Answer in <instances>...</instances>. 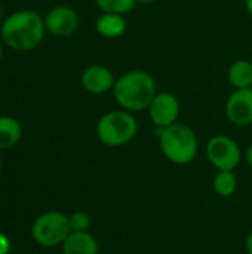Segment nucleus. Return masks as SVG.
<instances>
[{
    "mask_svg": "<svg viewBox=\"0 0 252 254\" xmlns=\"http://www.w3.org/2000/svg\"><path fill=\"white\" fill-rule=\"evenodd\" d=\"M230 124L236 127H248L252 124V88L235 89L224 107Z\"/></svg>",
    "mask_w": 252,
    "mask_h": 254,
    "instance_id": "9",
    "label": "nucleus"
},
{
    "mask_svg": "<svg viewBox=\"0 0 252 254\" xmlns=\"http://www.w3.org/2000/svg\"><path fill=\"white\" fill-rule=\"evenodd\" d=\"M147 112L154 128L162 129L178 122L181 104L172 92H157Z\"/></svg>",
    "mask_w": 252,
    "mask_h": 254,
    "instance_id": "8",
    "label": "nucleus"
},
{
    "mask_svg": "<svg viewBox=\"0 0 252 254\" xmlns=\"http://www.w3.org/2000/svg\"><path fill=\"white\" fill-rule=\"evenodd\" d=\"M244 159H245V162L250 165L252 168V143L245 149V153H244Z\"/></svg>",
    "mask_w": 252,
    "mask_h": 254,
    "instance_id": "19",
    "label": "nucleus"
},
{
    "mask_svg": "<svg viewBox=\"0 0 252 254\" xmlns=\"http://www.w3.org/2000/svg\"><path fill=\"white\" fill-rule=\"evenodd\" d=\"M97 137L107 147L129 144L138 134V121L134 113L117 109L104 113L97 122Z\"/></svg>",
    "mask_w": 252,
    "mask_h": 254,
    "instance_id": "4",
    "label": "nucleus"
},
{
    "mask_svg": "<svg viewBox=\"0 0 252 254\" xmlns=\"http://www.w3.org/2000/svg\"><path fill=\"white\" fill-rule=\"evenodd\" d=\"M245 7H247L248 13L252 16V0H245Z\"/></svg>",
    "mask_w": 252,
    "mask_h": 254,
    "instance_id": "21",
    "label": "nucleus"
},
{
    "mask_svg": "<svg viewBox=\"0 0 252 254\" xmlns=\"http://www.w3.org/2000/svg\"><path fill=\"white\" fill-rule=\"evenodd\" d=\"M95 3L101 9V12L120 13V15H126L137 4L135 0H95Z\"/></svg>",
    "mask_w": 252,
    "mask_h": 254,
    "instance_id": "16",
    "label": "nucleus"
},
{
    "mask_svg": "<svg viewBox=\"0 0 252 254\" xmlns=\"http://www.w3.org/2000/svg\"><path fill=\"white\" fill-rule=\"evenodd\" d=\"M71 232H86L91 228L92 219L86 211H74L68 216Z\"/></svg>",
    "mask_w": 252,
    "mask_h": 254,
    "instance_id": "17",
    "label": "nucleus"
},
{
    "mask_svg": "<svg viewBox=\"0 0 252 254\" xmlns=\"http://www.w3.org/2000/svg\"><path fill=\"white\" fill-rule=\"evenodd\" d=\"M62 254H98V240L89 232H71L61 246Z\"/></svg>",
    "mask_w": 252,
    "mask_h": 254,
    "instance_id": "12",
    "label": "nucleus"
},
{
    "mask_svg": "<svg viewBox=\"0 0 252 254\" xmlns=\"http://www.w3.org/2000/svg\"><path fill=\"white\" fill-rule=\"evenodd\" d=\"M1 60H3V42L0 39V63H1Z\"/></svg>",
    "mask_w": 252,
    "mask_h": 254,
    "instance_id": "23",
    "label": "nucleus"
},
{
    "mask_svg": "<svg viewBox=\"0 0 252 254\" xmlns=\"http://www.w3.org/2000/svg\"><path fill=\"white\" fill-rule=\"evenodd\" d=\"M157 92V83L153 74L141 68L123 73L116 79L111 91L117 106L131 113L147 110Z\"/></svg>",
    "mask_w": 252,
    "mask_h": 254,
    "instance_id": "2",
    "label": "nucleus"
},
{
    "mask_svg": "<svg viewBox=\"0 0 252 254\" xmlns=\"http://www.w3.org/2000/svg\"><path fill=\"white\" fill-rule=\"evenodd\" d=\"M135 1H137V4H151L156 0H135Z\"/></svg>",
    "mask_w": 252,
    "mask_h": 254,
    "instance_id": "22",
    "label": "nucleus"
},
{
    "mask_svg": "<svg viewBox=\"0 0 252 254\" xmlns=\"http://www.w3.org/2000/svg\"><path fill=\"white\" fill-rule=\"evenodd\" d=\"M43 18L46 31L56 37H70L80 27V16L77 10L67 4L53 6L46 12Z\"/></svg>",
    "mask_w": 252,
    "mask_h": 254,
    "instance_id": "7",
    "label": "nucleus"
},
{
    "mask_svg": "<svg viewBox=\"0 0 252 254\" xmlns=\"http://www.w3.org/2000/svg\"><path fill=\"white\" fill-rule=\"evenodd\" d=\"M212 188L215 193L221 198H230L236 193L239 188V180L235 171L230 170H220L212 179Z\"/></svg>",
    "mask_w": 252,
    "mask_h": 254,
    "instance_id": "15",
    "label": "nucleus"
},
{
    "mask_svg": "<svg viewBox=\"0 0 252 254\" xmlns=\"http://www.w3.org/2000/svg\"><path fill=\"white\" fill-rule=\"evenodd\" d=\"M227 79L235 89L252 88V63L248 60H236L227 70Z\"/></svg>",
    "mask_w": 252,
    "mask_h": 254,
    "instance_id": "14",
    "label": "nucleus"
},
{
    "mask_svg": "<svg viewBox=\"0 0 252 254\" xmlns=\"http://www.w3.org/2000/svg\"><path fill=\"white\" fill-rule=\"evenodd\" d=\"M70 234L71 228L68 216L56 210L40 214L31 225V237L34 243L45 249L62 246Z\"/></svg>",
    "mask_w": 252,
    "mask_h": 254,
    "instance_id": "5",
    "label": "nucleus"
},
{
    "mask_svg": "<svg viewBox=\"0 0 252 254\" xmlns=\"http://www.w3.org/2000/svg\"><path fill=\"white\" fill-rule=\"evenodd\" d=\"M245 250H247V254H252V231L245 238Z\"/></svg>",
    "mask_w": 252,
    "mask_h": 254,
    "instance_id": "20",
    "label": "nucleus"
},
{
    "mask_svg": "<svg viewBox=\"0 0 252 254\" xmlns=\"http://www.w3.org/2000/svg\"><path fill=\"white\" fill-rule=\"evenodd\" d=\"M206 158L209 164L217 170L235 171L242 162V150L239 144L229 135L218 134L208 140L205 147Z\"/></svg>",
    "mask_w": 252,
    "mask_h": 254,
    "instance_id": "6",
    "label": "nucleus"
},
{
    "mask_svg": "<svg viewBox=\"0 0 252 254\" xmlns=\"http://www.w3.org/2000/svg\"><path fill=\"white\" fill-rule=\"evenodd\" d=\"M162 155L175 165L192 164L199 153L196 132L186 124H174L166 128H156Z\"/></svg>",
    "mask_w": 252,
    "mask_h": 254,
    "instance_id": "3",
    "label": "nucleus"
},
{
    "mask_svg": "<svg viewBox=\"0 0 252 254\" xmlns=\"http://www.w3.org/2000/svg\"><path fill=\"white\" fill-rule=\"evenodd\" d=\"M22 137V125L9 115H0V152L15 147Z\"/></svg>",
    "mask_w": 252,
    "mask_h": 254,
    "instance_id": "13",
    "label": "nucleus"
},
{
    "mask_svg": "<svg viewBox=\"0 0 252 254\" xmlns=\"http://www.w3.org/2000/svg\"><path fill=\"white\" fill-rule=\"evenodd\" d=\"M10 252V240L0 232V254H9Z\"/></svg>",
    "mask_w": 252,
    "mask_h": 254,
    "instance_id": "18",
    "label": "nucleus"
},
{
    "mask_svg": "<svg viewBox=\"0 0 252 254\" xmlns=\"http://www.w3.org/2000/svg\"><path fill=\"white\" fill-rule=\"evenodd\" d=\"M97 33L104 39H119L128 30V21L125 15L102 12L95 21Z\"/></svg>",
    "mask_w": 252,
    "mask_h": 254,
    "instance_id": "11",
    "label": "nucleus"
},
{
    "mask_svg": "<svg viewBox=\"0 0 252 254\" xmlns=\"http://www.w3.org/2000/svg\"><path fill=\"white\" fill-rule=\"evenodd\" d=\"M1 16H3V9H1V4H0V24H1V21H3Z\"/></svg>",
    "mask_w": 252,
    "mask_h": 254,
    "instance_id": "24",
    "label": "nucleus"
},
{
    "mask_svg": "<svg viewBox=\"0 0 252 254\" xmlns=\"http://www.w3.org/2000/svg\"><path fill=\"white\" fill-rule=\"evenodd\" d=\"M1 165H3V162H1V155H0V171H1Z\"/></svg>",
    "mask_w": 252,
    "mask_h": 254,
    "instance_id": "25",
    "label": "nucleus"
},
{
    "mask_svg": "<svg viewBox=\"0 0 252 254\" xmlns=\"http://www.w3.org/2000/svg\"><path fill=\"white\" fill-rule=\"evenodd\" d=\"M45 18L31 9L15 10L0 24V39L4 46L16 52H30L45 39Z\"/></svg>",
    "mask_w": 252,
    "mask_h": 254,
    "instance_id": "1",
    "label": "nucleus"
},
{
    "mask_svg": "<svg viewBox=\"0 0 252 254\" xmlns=\"http://www.w3.org/2000/svg\"><path fill=\"white\" fill-rule=\"evenodd\" d=\"M80 83L86 92L94 95H102L113 91L116 77L108 67L101 64H92L82 71Z\"/></svg>",
    "mask_w": 252,
    "mask_h": 254,
    "instance_id": "10",
    "label": "nucleus"
}]
</instances>
